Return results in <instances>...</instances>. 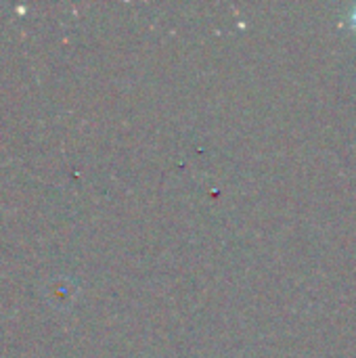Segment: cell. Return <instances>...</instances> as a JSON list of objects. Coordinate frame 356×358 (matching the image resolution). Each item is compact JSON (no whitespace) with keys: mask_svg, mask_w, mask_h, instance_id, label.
<instances>
[{"mask_svg":"<svg viewBox=\"0 0 356 358\" xmlns=\"http://www.w3.org/2000/svg\"><path fill=\"white\" fill-rule=\"evenodd\" d=\"M355 21H356V15H355Z\"/></svg>","mask_w":356,"mask_h":358,"instance_id":"6da1fadb","label":"cell"}]
</instances>
